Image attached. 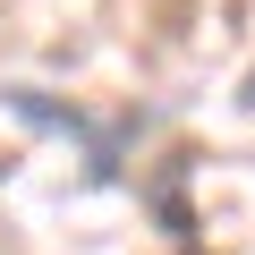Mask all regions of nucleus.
Returning <instances> with one entry per match:
<instances>
[]
</instances>
